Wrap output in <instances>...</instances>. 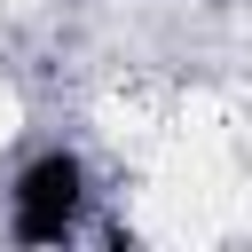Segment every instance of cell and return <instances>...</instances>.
I'll use <instances>...</instances> for the list:
<instances>
[{
  "label": "cell",
  "instance_id": "1",
  "mask_svg": "<svg viewBox=\"0 0 252 252\" xmlns=\"http://www.w3.org/2000/svg\"><path fill=\"white\" fill-rule=\"evenodd\" d=\"M102 220V165L87 142H32L16 150V165L0 173V236L24 252H63L79 236H94Z\"/></svg>",
  "mask_w": 252,
  "mask_h": 252
}]
</instances>
